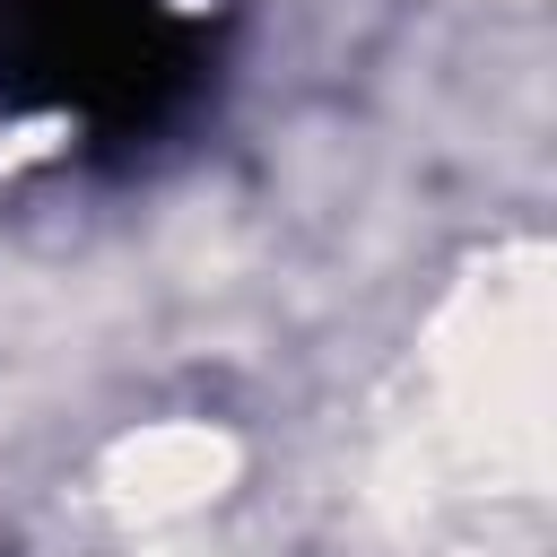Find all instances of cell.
I'll return each instance as SVG.
<instances>
[{"mask_svg": "<svg viewBox=\"0 0 557 557\" xmlns=\"http://www.w3.org/2000/svg\"><path fill=\"white\" fill-rule=\"evenodd\" d=\"M209 70L200 0H0V96L96 131L165 122Z\"/></svg>", "mask_w": 557, "mask_h": 557, "instance_id": "1", "label": "cell"}]
</instances>
